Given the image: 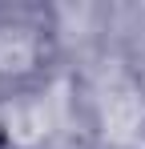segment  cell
<instances>
[{
  "label": "cell",
  "mask_w": 145,
  "mask_h": 149,
  "mask_svg": "<svg viewBox=\"0 0 145 149\" xmlns=\"http://www.w3.org/2000/svg\"><path fill=\"white\" fill-rule=\"evenodd\" d=\"M101 125L113 145H133L145 125V101L129 81H113L101 93Z\"/></svg>",
  "instance_id": "obj_1"
},
{
  "label": "cell",
  "mask_w": 145,
  "mask_h": 149,
  "mask_svg": "<svg viewBox=\"0 0 145 149\" xmlns=\"http://www.w3.org/2000/svg\"><path fill=\"white\" fill-rule=\"evenodd\" d=\"M4 129L16 145H32L48 133V105L45 101H16L4 109Z\"/></svg>",
  "instance_id": "obj_2"
},
{
  "label": "cell",
  "mask_w": 145,
  "mask_h": 149,
  "mask_svg": "<svg viewBox=\"0 0 145 149\" xmlns=\"http://www.w3.org/2000/svg\"><path fill=\"white\" fill-rule=\"evenodd\" d=\"M36 61V40L24 28H4L0 32V73H24Z\"/></svg>",
  "instance_id": "obj_3"
},
{
  "label": "cell",
  "mask_w": 145,
  "mask_h": 149,
  "mask_svg": "<svg viewBox=\"0 0 145 149\" xmlns=\"http://www.w3.org/2000/svg\"><path fill=\"white\" fill-rule=\"evenodd\" d=\"M0 121H4V109H0Z\"/></svg>",
  "instance_id": "obj_4"
}]
</instances>
